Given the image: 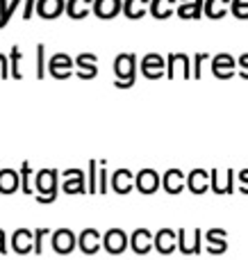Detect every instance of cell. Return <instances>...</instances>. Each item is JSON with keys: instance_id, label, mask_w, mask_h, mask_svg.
<instances>
[{"instance_id": "6da1fadb", "label": "cell", "mask_w": 248, "mask_h": 260, "mask_svg": "<svg viewBox=\"0 0 248 260\" xmlns=\"http://www.w3.org/2000/svg\"><path fill=\"white\" fill-rule=\"evenodd\" d=\"M59 171L57 169H39L34 174V189H36V203L48 206L59 194Z\"/></svg>"}, {"instance_id": "7a4b0ae2", "label": "cell", "mask_w": 248, "mask_h": 260, "mask_svg": "<svg viewBox=\"0 0 248 260\" xmlns=\"http://www.w3.org/2000/svg\"><path fill=\"white\" fill-rule=\"evenodd\" d=\"M137 67H139V62H137L135 53L116 55V59H114V78H116L114 87H116V89H130V87H135Z\"/></svg>"}, {"instance_id": "3957f363", "label": "cell", "mask_w": 248, "mask_h": 260, "mask_svg": "<svg viewBox=\"0 0 248 260\" xmlns=\"http://www.w3.org/2000/svg\"><path fill=\"white\" fill-rule=\"evenodd\" d=\"M178 251L185 256H198L203 251V229H194L187 233V229L178 231Z\"/></svg>"}, {"instance_id": "277c9868", "label": "cell", "mask_w": 248, "mask_h": 260, "mask_svg": "<svg viewBox=\"0 0 248 260\" xmlns=\"http://www.w3.org/2000/svg\"><path fill=\"white\" fill-rule=\"evenodd\" d=\"M178 73H180L185 80L194 78V69H191L189 55H185V53H171V55H169V62H167V76H169V80H176Z\"/></svg>"}, {"instance_id": "5b68a950", "label": "cell", "mask_w": 248, "mask_h": 260, "mask_svg": "<svg viewBox=\"0 0 248 260\" xmlns=\"http://www.w3.org/2000/svg\"><path fill=\"white\" fill-rule=\"evenodd\" d=\"M103 249L109 256H121L126 249H130V238L123 229H109L103 235Z\"/></svg>"}, {"instance_id": "8992f818", "label": "cell", "mask_w": 248, "mask_h": 260, "mask_svg": "<svg viewBox=\"0 0 248 260\" xmlns=\"http://www.w3.org/2000/svg\"><path fill=\"white\" fill-rule=\"evenodd\" d=\"M141 73H144L146 80H159V78L167 76V59L159 53H148L139 64Z\"/></svg>"}, {"instance_id": "52a82bcc", "label": "cell", "mask_w": 248, "mask_h": 260, "mask_svg": "<svg viewBox=\"0 0 248 260\" xmlns=\"http://www.w3.org/2000/svg\"><path fill=\"white\" fill-rule=\"evenodd\" d=\"M77 249L85 256H96L103 249V235L98 229H82L77 233Z\"/></svg>"}, {"instance_id": "ba28073f", "label": "cell", "mask_w": 248, "mask_h": 260, "mask_svg": "<svg viewBox=\"0 0 248 260\" xmlns=\"http://www.w3.org/2000/svg\"><path fill=\"white\" fill-rule=\"evenodd\" d=\"M73 67H75V59L66 53L53 55L48 62V71L55 80H68V78L73 76Z\"/></svg>"}, {"instance_id": "9c48e42d", "label": "cell", "mask_w": 248, "mask_h": 260, "mask_svg": "<svg viewBox=\"0 0 248 260\" xmlns=\"http://www.w3.org/2000/svg\"><path fill=\"white\" fill-rule=\"evenodd\" d=\"M135 187H137V192L139 194H155L159 187H162V178H159V174L155 169H141V171H137L135 174Z\"/></svg>"}, {"instance_id": "30bf717a", "label": "cell", "mask_w": 248, "mask_h": 260, "mask_svg": "<svg viewBox=\"0 0 248 260\" xmlns=\"http://www.w3.org/2000/svg\"><path fill=\"white\" fill-rule=\"evenodd\" d=\"M50 247H53V251L59 253V256H68V253L77 247V235L73 233L71 229H57V231H53V242H50Z\"/></svg>"}, {"instance_id": "8fae6325", "label": "cell", "mask_w": 248, "mask_h": 260, "mask_svg": "<svg viewBox=\"0 0 248 260\" xmlns=\"http://www.w3.org/2000/svg\"><path fill=\"white\" fill-rule=\"evenodd\" d=\"M130 249L137 256H146L155 249V233L150 229H135L130 235Z\"/></svg>"}, {"instance_id": "7c38bea8", "label": "cell", "mask_w": 248, "mask_h": 260, "mask_svg": "<svg viewBox=\"0 0 248 260\" xmlns=\"http://www.w3.org/2000/svg\"><path fill=\"white\" fill-rule=\"evenodd\" d=\"M212 73L219 80H230L237 73V59L228 53H219L212 57Z\"/></svg>"}, {"instance_id": "4fadbf2b", "label": "cell", "mask_w": 248, "mask_h": 260, "mask_svg": "<svg viewBox=\"0 0 248 260\" xmlns=\"http://www.w3.org/2000/svg\"><path fill=\"white\" fill-rule=\"evenodd\" d=\"M187 189L191 194H205L212 189V174L208 169H194L187 174Z\"/></svg>"}, {"instance_id": "5bb4252c", "label": "cell", "mask_w": 248, "mask_h": 260, "mask_svg": "<svg viewBox=\"0 0 248 260\" xmlns=\"http://www.w3.org/2000/svg\"><path fill=\"white\" fill-rule=\"evenodd\" d=\"M178 249V231L173 229H159L155 233V251L162 256H171Z\"/></svg>"}, {"instance_id": "9a60e30c", "label": "cell", "mask_w": 248, "mask_h": 260, "mask_svg": "<svg viewBox=\"0 0 248 260\" xmlns=\"http://www.w3.org/2000/svg\"><path fill=\"white\" fill-rule=\"evenodd\" d=\"M162 187L167 194H180L182 189L187 187V176L182 169H178V167H173V169H169L167 174L162 176Z\"/></svg>"}, {"instance_id": "2e32d148", "label": "cell", "mask_w": 248, "mask_h": 260, "mask_svg": "<svg viewBox=\"0 0 248 260\" xmlns=\"http://www.w3.org/2000/svg\"><path fill=\"white\" fill-rule=\"evenodd\" d=\"M226 235L228 233L223 229H210V231H205V242H208L205 251H208L210 256H221V253H226L228 251Z\"/></svg>"}, {"instance_id": "e0dca14e", "label": "cell", "mask_w": 248, "mask_h": 260, "mask_svg": "<svg viewBox=\"0 0 248 260\" xmlns=\"http://www.w3.org/2000/svg\"><path fill=\"white\" fill-rule=\"evenodd\" d=\"M212 174V192L214 194H232L235 189V171L228 169V171H219V169H210Z\"/></svg>"}, {"instance_id": "ac0fdd59", "label": "cell", "mask_w": 248, "mask_h": 260, "mask_svg": "<svg viewBox=\"0 0 248 260\" xmlns=\"http://www.w3.org/2000/svg\"><path fill=\"white\" fill-rule=\"evenodd\" d=\"M75 67H77V78H82V80H94L98 76V57L94 53L77 55Z\"/></svg>"}, {"instance_id": "d6986e66", "label": "cell", "mask_w": 248, "mask_h": 260, "mask_svg": "<svg viewBox=\"0 0 248 260\" xmlns=\"http://www.w3.org/2000/svg\"><path fill=\"white\" fill-rule=\"evenodd\" d=\"M205 12V0H178L176 14L182 21H198Z\"/></svg>"}, {"instance_id": "ffe728a7", "label": "cell", "mask_w": 248, "mask_h": 260, "mask_svg": "<svg viewBox=\"0 0 248 260\" xmlns=\"http://www.w3.org/2000/svg\"><path fill=\"white\" fill-rule=\"evenodd\" d=\"M12 249L18 256H25V253L34 251V231L30 229H18L12 235Z\"/></svg>"}, {"instance_id": "44dd1931", "label": "cell", "mask_w": 248, "mask_h": 260, "mask_svg": "<svg viewBox=\"0 0 248 260\" xmlns=\"http://www.w3.org/2000/svg\"><path fill=\"white\" fill-rule=\"evenodd\" d=\"M109 185L114 187V192L116 194H130L132 187H135V174H132L130 169H116L112 174V178H109Z\"/></svg>"}, {"instance_id": "7402d4cb", "label": "cell", "mask_w": 248, "mask_h": 260, "mask_svg": "<svg viewBox=\"0 0 248 260\" xmlns=\"http://www.w3.org/2000/svg\"><path fill=\"white\" fill-rule=\"evenodd\" d=\"M64 194H89V183H87V174L82 169H77V174L64 176L62 183Z\"/></svg>"}, {"instance_id": "603a6c76", "label": "cell", "mask_w": 248, "mask_h": 260, "mask_svg": "<svg viewBox=\"0 0 248 260\" xmlns=\"http://www.w3.org/2000/svg\"><path fill=\"white\" fill-rule=\"evenodd\" d=\"M123 12V0H94V14L103 21L118 16Z\"/></svg>"}, {"instance_id": "cb8c5ba5", "label": "cell", "mask_w": 248, "mask_h": 260, "mask_svg": "<svg viewBox=\"0 0 248 260\" xmlns=\"http://www.w3.org/2000/svg\"><path fill=\"white\" fill-rule=\"evenodd\" d=\"M62 12H66V0H36V14L46 21L57 18Z\"/></svg>"}, {"instance_id": "d4e9b609", "label": "cell", "mask_w": 248, "mask_h": 260, "mask_svg": "<svg viewBox=\"0 0 248 260\" xmlns=\"http://www.w3.org/2000/svg\"><path fill=\"white\" fill-rule=\"evenodd\" d=\"M21 189V171L0 169V194H14Z\"/></svg>"}, {"instance_id": "484cf974", "label": "cell", "mask_w": 248, "mask_h": 260, "mask_svg": "<svg viewBox=\"0 0 248 260\" xmlns=\"http://www.w3.org/2000/svg\"><path fill=\"white\" fill-rule=\"evenodd\" d=\"M94 12V0H66V14L73 21H82Z\"/></svg>"}, {"instance_id": "4316f807", "label": "cell", "mask_w": 248, "mask_h": 260, "mask_svg": "<svg viewBox=\"0 0 248 260\" xmlns=\"http://www.w3.org/2000/svg\"><path fill=\"white\" fill-rule=\"evenodd\" d=\"M146 12H150V0H126L123 3V14L130 21H139L146 16Z\"/></svg>"}, {"instance_id": "83f0119b", "label": "cell", "mask_w": 248, "mask_h": 260, "mask_svg": "<svg viewBox=\"0 0 248 260\" xmlns=\"http://www.w3.org/2000/svg\"><path fill=\"white\" fill-rule=\"evenodd\" d=\"M178 9V0H150V14H153L157 21H164L171 14H176Z\"/></svg>"}, {"instance_id": "f1b7e54d", "label": "cell", "mask_w": 248, "mask_h": 260, "mask_svg": "<svg viewBox=\"0 0 248 260\" xmlns=\"http://www.w3.org/2000/svg\"><path fill=\"white\" fill-rule=\"evenodd\" d=\"M230 5L232 0H205V16L212 18V21H219L230 12Z\"/></svg>"}, {"instance_id": "f546056e", "label": "cell", "mask_w": 248, "mask_h": 260, "mask_svg": "<svg viewBox=\"0 0 248 260\" xmlns=\"http://www.w3.org/2000/svg\"><path fill=\"white\" fill-rule=\"evenodd\" d=\"M21 3H25V0H0V30H3L5 25H7L9 21H12V16H14V12L18 9V5Z\"/></svg>"}, {"instance_id": "4dcf8cb0", "label": "cell", "mask_w": 248, "mask_h": 260, "mask_svg": "<svg viewBox=\"0 0 248 260\" xmlns=\"http://www.w3.org/2000/svg\"><path fill=\"white\" fill-rule=\"evenodd\" d=\"M9 67H12L14 80H21L23 73H21V48L18 46H12V50H9Z\"/></svg>"}, {"instance_id": "1f68e13d", "label": "cell", "mask_w": 248, "mask_h": 260, "mask_svg": "<svg viewBox=\"0 0 248 260\" xmlns=\"http://www.w3.org/2000/svg\"><path fill=\"white\" fill-rule=\"evenodd\" d=\"M36 80H44L46 76V46L36 44V71H34Z\"/></svg>"}, {"instance_id": "d6a6232c", "label": "cell", "mask_w": 248, "mask_h": 260, "mask_svg": "<svg viewBox=\"0 0 248 260\" xmlns=\"http://www.w3.org/2000/svg\"><path fill=\"white\" fill-rule=\"evenodd\" d=\"M30 176H32L30 162L23 160V165H21V189H23V194H34L32 192V185H30Z\"/></svg>"}, {"instance_id": "836d02e7", "label": "cell", "mask_w": 248, "mask_h": 260, "mask_svg": "<svg viewBox=\"0 0 248 260\" xmlns=\"http://www.w3.org/2000/svg\"><path fill=\"white\" fill-rule=\"evenodd\" d=\"M98 169L100 167L96 165V160H89V178H87V183H89V194H98Z\"/></svg>"}, {"instance_id": "e575fe53", "label": "cell", "mask_w": 248, "mask_h": 260, "mask_svg": "<svg viewBox=\"0 0 248 260\" xmlns=\"http://www.w3.org/2000/svg\"><path fill=\"white\" fill-rule=\"evenodd\" d=\"M230 12L239 21H248V0H232Z\"/></svg>"}, {"instance_id": "d590c367", "label": "cell", "mask_w": 248, "mask_h": 260, "mask_svg": "<svg viewBox=\"0 0 248 260\" xmlns=\"http://www.w3.org/2000/svg\"><path fill=\"white\" fill-rule=\"evenodd\" d=\"M210 59V55L208 53H196L194 55V59H191V69H194V80H200V69H203V62H208Z\"/></svg>"}, {"instance_id": "8d00e7d4", "label": "cell", "mask_w": 248, "mask_h": 260, "mask_svg": "<svg viewBox=\"0 0 248 260\" xmlns=\"http://www.w3.org/2000/svg\"><path fill=\"white\" fill-rule=\"evenodd\" d=\"M46 235H53L50 229H34V253L36 256L44 253V238Z\"/></svg>"}, {"instance_id": "74e56055", "label": "cell", "mask_w": 248, "mask_h": 260, "mask_svg": "<svg viewBox=\"0 0 248 260\" xmlns=\"http://www.w3.org/2000/svg\"><path fill=\"white\" fill-rule=\"evenodd\" d=\"M109 189V174L105 169V162H100V169H98V194H107Z\"/></svg>"}, {"instance_id": "f35d334b", "label": "cell", "mask_w": 248, "mask_h": 260, "mask_svg": "<svg viewBox=\"0 0 248 260\" xmlns=\"http://www.w3.org/2000/svg\"><path fill=\"white\" fill-rule=\"evenodd\" d=\"M0 78H3V80L12 78V67H9V57H7V55H3V53H0Z\"/></svg>"}, {"instance_id": "ab89813d", "label": "cell", "mask_w": 248, "mask_h": 260, "mask_svg": "<svg viewBox=\"0 0 248 260\" xmlns=\"http://www.w3.org/2000/svg\"><path fill=\"white\" fill-rule=\"evenodd\" d=\"M237 71H239V76L244 78V80H248V53L237 59Z\"/></svg>"}, {"instance_id": "60d3db41", "label": "cell", "mask_w": 248, "mask_h": 260, "mask_svg": "<svg viewBox=\"0 0 248 260\" xmlns=\"http://www.w3.org/2000/svg\"><path fill=\"white\" fill-rule=\"evenodd\" d=\"M34 12H36V0H25V9H23V21H30Z\"/></svg>"}, {"instance_id": "b9f144b4", "label": "cell", "mask_w": 248, "mask_h": 260, "mask_svg": "<svg viewBox=\"0 0 248 260\" xmlns=\"http://www.w3.org/2000/svg\"><path fill=\"white\" fill-rule=\"evenodd\" d=\"M239 189L244 194H248V169H241L239 171Z\"/></svg>"}, {"instance_id": "7bdbcfd3", "label": "cell", "mask_w": 248, "mask_h": 260, "mask_svg": "<svg viewBox=\"0 0 248 260\" xmlns=\"http://www.w3.org/2000/svg\"><path fill=\"white\" fill-rule=\"evenodd\" d=\"M7 253V240H5V231L0 229V256Z\"/></svg>"}]
</instances>
